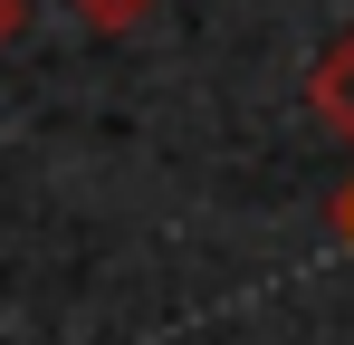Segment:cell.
<instances>
[{
	"label": "cell",
	"instance_id": "1",
	"mask_svg": "<svg viewBox=\"0 0 354 345\" xmlns=\"http://www.w3.org/2000/svg\"><path fill=\"white\" fill-rule=\"evenodd\" d=\"M306 106L326 115V134H345V144H354V29H345L326 57H316V77H306Z\"/></svg>",
	"mask_w": 354,
	"mask_h": 345
},
{
	"label": "cell",
	"instance_id": "2",
	"mask_svg": "<svg viewBox=\"0 0 354 345\" xmlns=\"http://www.w3.org/2000/svg\"><path fill=\"white\" fill-rule=\"evenodd\" d=\"M96 39H115V29H134V19H153V0H67Z\"/></svg>",
	"mask_w": 354,
	"mask_h": 345
},
{
	"label": "cell",
	"instance_id": "3",
	"mask_svg": "<svg viewBox=\"0 0 354 345\" xmlns=\"http://www.w3.org/2000/svg\"><path fill=\"white\" fill-rule=\"evenodd\" d=\"M10 29H19V0H0V48H10Z\"/></svg>",
	"mask_w": 354,
	"mask_h": 345
},
{
	"label": "cell",
	"instance_id": "4",
	"mask_svg": "<svg viewBox=\"0 0 354 345\" xmlns=\"http://www.w3.org/2000/svg\"><path fill=\"white\" fill-rule=\"evenodd\" d=\"M335 221H345V240H354V192H345V202H335Z\"/></svg>",
	"mask_w": 354,
	"mask_h": 345
}]
</instances>
